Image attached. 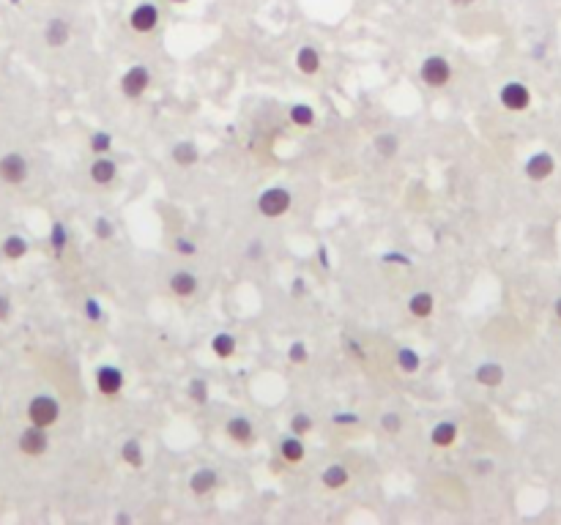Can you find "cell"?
Instances as JSON below:
<instances>
[{
    "label": "cell",
    "instance_id": "8fae6325",
    "mask_svg": "<svg viewBox=\"0 0 561 525\" xmlns=\"http://www.w3.org/2000/svg\"><path fill=\"white\" fill-rule=\"evenodd\" d=\"M225 435H227V440H233L238 446H252L255 443V424H252L250 416L236 413V416H230L225 422Z\"/></svg>",
    "mask_w": 561,
    "mask_h": 525
},
{
    "label": "cell",
    "instance_id": "f6af8a7d",
    "mask_svg": "<svg viewBox=\"0 0 561 525\" xmlns=\"http://www.w3.org/2000/svg\"><path fill=\"white\" fill-rule=\"evenodd\" d=\"M452 6H457V8H466V6H471V3H476V0H449Z\"/></svg>",
    "mask_w": 561,
    "mask_h": 525
},
{
    "label": "cell",
    "instance_id": "2e32d148",
    "mask_svg": "<svg viewBox=\"0 0 561 525\" xmlns=\"http://www.w3.org/2000/svg\"><path fill=\"white\" fill-rule=\"evenodd\" d=\"M474 381L485 389H498L507 381V369L498 361H482L474 369Z\"/></svg>",
    "mask_w": 561,
    "mask_h": 525
},
{
    "label": "cell",
    "instance_id": "e0dca14e",
    "mask_svg": "<svg viewBox=\"0 0 561 525\" xmlns=\"http://www.w3.org/2000/svg\"><path fill=\"white\" fill-rule=\"evenodd\" d=\"M69 39H72V25H69L66 19L55 17V19H49V22L44 25V44H47L49 49H60V47H66Z\"/></svg>",
    "mask_w": 561,
    "mask_h": 525
},
{
    "label": "cell",
    "instance_id": "60d3db41",
    "mask_svg": "<svg viewBox=\"0 0 561 525\" xmlns=\"http://www.w3.org/2000/svg\"><path fill=\"white\" fill-rule=\"evenodd\" d=\"M11 317V299L0 293V323H6Z\"/></svg>",
    "mask_w": 561,
    "mask_h": 525
},
{
    "label": "cell",
    "instance_id": "f546056e",
    "mask_svg": "<svg viewBox=\"0 0 561 525\" xmlns=\"http://www.w3.org/2000/svg\"><path fill=\"white\" fill-rule=\"evenodd\" d=\"M186 397H189V402H195V405H206V402L211 399V386H209V381H206V378H192L189 386H186Z\"/></svg>",
    "mask_w": 561,
    "mask_h": 525
},
{
    "label": "cell",
    "instance_id": "9a60e30c",
    "mask_svg": "<svg viewBox=\"0 0 561 525\" xmlns=\"http://www.w3.org/2000/svg\"><path fill=\"white\" fill-rule=\"evenodd\" d=\"M277 449H279V457H282V462H288V465H299V462H304V457H307V446H304V438L293 435L291 430H288L285 435L279 438Z\"/></svg>",
    "mask_w": 561,
    "mask_h": 525
},
{
    "label": "cell",
    "instance_id": "bcb514c9",
    "mask_svg": "<svg viewBox=\"0 0 561 525\" xmlns=\"http://www.w3.org/2000/svg\"><path fill=\"white\" fill-rule=\"evenodd\" d=\"M115 523H131V515H127V512H121V515H115Z\"/></svg>",
    "mask_w": 561,
    "mask_h": 525
},
{
    "label": "cell",
    "instance_id": "44dd1931",
    "mask_svg": "<svg viewBox=\"0 0 561 525\" xmlns=\"http://www.w3.org/2000/svg\"><path fill=\"white\" fill-rule=\"evenodd\" d=\"M320 52L312 47V44H304L299 47V52H296V69L302 72L304 77H312V74H318L320 72Z\"/></svg>",
    "mask_w": 561,
    "mask_h": 525
},
{
    "label": "cell",
    "instance_id": "ac0fdd59",
    "mask_svg": "<svg viewBox=\"0 0 561 525\" xmlns=\"http://www.w3.org/2000/svg\"><path fill=\"white\" fill-rule=\"evenodd\" d=\"M170 162L181 170H189V167H195L200 162V151H197V145L192 140H178L170 148Z\"/></svg>",
    "mask_w": 561,
    "mask_h": 525
},
{
    "label": "cell",
    "instance_id": "d590c367",
    "mask_svg": "<svg viewBox=\"0 0 561 525\" xmlns=\"http://www.w3.org/2000/svg\"><path fill=\"white\" fill-rule=\"evenodd\" d=\"M93 235L99 241H113L115 238V222L110 217H96L93 222Z\"/></svg>",
    "mask_w": 561,
    "mask_h": 525
},
{
    "label": "cell",
    "instance_id": "ab89813d",
    "mask_svg": "<svg viewBox=\"0 0 561 525\" xmlns=\"http://www.w3.org/2000/svg\"><path fill=\"white\" fill-rule=\"evenodd\" d=\"M263 255H266V244H263V238H252L250 247H247V258H250L252 262H258Z\"/></svg>",
    "mask_w": 561,
    "mask_h": 525
},
{
    "label": "cell",
    "instance_id": "3957f363",
    "mask_svg": "<svg viewBox=\"0 0 561 525\" xmlns=\"http://www.w3.org/2000/svg\"><path fill=\"white\" fill-rule=\"evenodd\" d=\"M151 83H154L151 69H148L145 63H134V66H129V69L121 74L118 88H121V96H124V99H131V101H134V99H140V96L148 93Z\"/></svg>",
    "mask_w": 561,
    "mask_h": 525
},
{
    "label": "cell",
    "instance_id": "e575fe53",
    "mask_svg": "<svg viewBox=\"0 0 561 525\" xmlns=\"http://www.w3.org/2000/svg\"><path fill=\"white\" fill-rule=\"evenodd\" d=\"M381 430H384L389 438H397L403 433V416H400L397 410H387V413L381 416Z\"/></svg>",
    "mask_w": 561,
    "mask_h": 525
},
{
    "label": "cell",
    "instance_id": "b9f144b4",
    "mask_svg": "<svg viewBox=\"0 0 561 525\" xmlns=\"http://www.w3.org/2000/svg\"><path fill=\"white\" fill-rule=\"evenodd\" d=\"M291 293H293V299H302V296H307V282H304L302 276H296V279H293Z\"/></svg>",
    "mask_w": 561,
    "mask_h": 525
},
{
    "label": "cell",
    "instance_id": "7402d4cb",
    "mask_svg": "<svg viewBox=\"0 0 561 525\" xmlns=\"http://www.w3.org/2000/svg\"><path fill=\"white\" fill-rule=\"evenodd\" d=\"M408 312H411V317H416V320L432 317V312H435V296H432L430 290L414 293V296L408 299Z\"/></svg>",
    "mask_w": 561,
    "mask_h": 525
},
{
    "label": "cell",
    "instance_id": "8992f818",
    "mask_svg": "<svg viewBox=\"0 0 561 525\" xmlns=\"http://www.w3.org/2000/svg\"><path fill=\"white\" fill-rule=\"evenodd\" d=\"M124 386H127V375H124L121 367L101 364L96 369V392L101 394L104 399H118L124 394Z\"/></svg>",
    "mask_w": 561,
    "mask_h": 525
},
{
    "label": "cell",
    "instance_id": "d6986e66",
    "mask_svg": "<svg viewBox=\"0 0 561 525\" xmlns=\"http://www.w3.org/2000/svg\"><path fill=\"white\" fill-rule=\"evenodd\" d=\"M457 438H460V427L455 422H449V419L438 422L430 430V443L435 449H452L457 443Z\"/></svg>",
    "mask_w": 561,
    "mask_h": 525
},
{
    "label": "cell",
    "instance_id": "ee69618b",
    "mask_svg": "<svg viewBox=\"0 0 561 525\" xmlns=\"http://www.w3.org/2000/svg\"><path fill=\"white\" fill-rule=\"evenodd\" d=\"M348 348H350V353H353L356 358H364V350H361V345H359L356 340H348Z\"/></svg>",
    "mask_w": 561,
    "mask_h": 525
},
{
    "label": "cell",
    "instance_id": "4fadbf2b",
    "mask_svg": "<svg viewBox=\"0 0 561 525\" xmlns=\"http://www.w3.org/2000/svg\"><path fill=\"white\" fill-rule=\"evenodd\" d=\"M168 290L173 293L175 299H192V296H197V290H200V279L192 274V271H173L170 276H168Z\"/></svg>",
    "mask_w": 561,
    "mask_h": 525
},
{
    "label": "cell",
    "instance_id": "74e56055",
    "mask_svg": "<svg viewBox=\"0 0 561 525\" xmlns=\"http://www.w3.org/2000/svg\"><path fill=\"white\" fill-rule=\"evenodd\" d=\"M332 424H337V427H353V424H359V416H356V413H348V410H337V413H332Z\"/></svg>",
    "mask_w": 561,
    "mask_h": 525
},
{
    "label": "cell",
    "instance_id": "277c9868",
    "mask_svg": "<svg viewBox=\"0 0 561 525\" xmlns=\"http://www.w3.org/2000/svg\"><path fill=\"white\" fill-rule=\"evenodd\" d=\"M452 74L455 69L444 55H428L419 66V77L428 88H446L452 83Z\"/></svg>",
    "mask_w": 561,
    "mask_h": 525
},
{
    "label": "cell",
    "instance_id": "ffe728a7",
    "mask_svg": "<svg viewBox=\"0 0 561 525\" xmlns=\"http://www.w3.org/2000/svg\"><path fill=\"white\" fill-rule=\"evenodd\" d=\"M320 484L326 487V490H345L348 484H350V471H348L345 465H340V462H334V465H326L323 471H320Z\"/></svg>",
    "mask_w": 561,
    "mask_h": 525
},
{
    "label": "cell",
    "instance_id": "c3c4849f",
    "mask_svg": "<svg viewBox=\"0 0 561 525\" xmlns=\"http://www.w3.org/2000/svg\"><path fill=\"white\" fill-rule=\"evenodd\" d=\"M170 3H175V6H186L189 0H170Z\"/></svg>",
    "mask_w": 561,
    "mask_h": 525
},
{
    "label": "cell",
    "instance_id": "7a4b0ae2",
    "mask_svg": "<svg viewBox=\"0 0 561 525\" xmlns=\"http://www.w3.org/2000/svg\"><path fill=\"white\" fill-rule=\"evenodd\" d=\"M28 424H36V427H44L49 430L52 424H58L60 419V402L52 397V394H36L31 402H28Z\"/></svg>",
    "mask_w": 561,
    "mask_h": 525
},
{
    "label": "cell",
    "instance_id": "6da1fadb",
    "mask_svg": "<svg viewBox=\"0 0 561 525\" xmlns=\"http://www.w3.org/2000/svg\"><path fill=\"white\" fill-rule=\"evenodd\" d=\"M293 206V194L288 186H266L255 200V208L263 219H279L285 217Z\"/></svg>",
    "mask_w": 561,
    "mask_h": 525
},
{
    "label": "cell",
    "instance_id": "484cf974",
    "mask_svg": "<svg viewBox=\"0 0 561 525\" xmlns=\"http://www.w3.org/2000/svg\"><path fill=\"white\" fill-rule=\"evenodd\" d=\"M121 460L134 468V471H140L143 465H145V451H143V443L137 440V438H127L124 443H121Z\"/></svg>",
    "mask_w": 561,
    "mask_h": 525
},
{
    "label": "cell",
    "instance_id": "d4e9b609",
    "mask_svg": "<svg viewBox=\"0 0 561 525\" xmlns=\"http://www.w3.org/2000/svg\"><path fill=\"white\" fill-rule=\"evenodd\" d=\"M236 350H238V340H236L230 331H216L214 337H211V353H214L219 361L233 358Z\"/></svg>",
    "mask_w": 561,
    "mask_h": 525
},
{
    "label": "cell",
    "instance_id": "681fc988",
    "mask_svg": "<svg viewBox=\"0 0 561 525\" xmlns=\"http://www.w3.org/2000/svg\"><path fill=\"white\" fill-rule=\"evenodd\" d=\"M11 3H14V6H19V3H22V0H11Z\"/></svg>",
    "mask_w": 561,
    "mask_h": 525
},
{
    "label": "cell",
    "instance_id": "1f68e13d",
    "mask_svg": "<svg viewBox=\"0 0 561 525\" xmlns=\"http://www.w3.org/2000/svg\"><path fill=\"white\" fill-rule=\"evenodd\" d=\"M312 430H315V419H312L307 410H296V413L291 416V433H293V435L307 438Z\"/></svg>",
    "mask_w": 561,
    "mask_h": 525
},
{
    "label": "cell",
    "instance_id": "7c38bea8",
    "mask_svg": "<svg viewBox=\"0 0 561 525\" xmlns=\"http://www.w3.org/2000/svg\"><path fill=\"white\" fill-rule=\"evenodd\" d=\"M222 484V474L214 471V468H197L192 476H189V492L195 498H209L211 492L219 490Z\"/></svg>",
    "mask_w": 561,
    "mask_h": 525
},
{
    "label": "cell",
    "instance_id": "ba28073f",
    "mask_svg": "<svg viewBox=\"0 0 561 525\" xmlns=\"http://www.w3.org/2000/svg\"><path fill=\"white\" fill-rule=\"evenodd\" d=\"M17 449L25 454V457H44L47 449H49V435L44 427H36V424H28L19 438H17Z\"/></svg>",
    "mask_w": 561,
    "mask_h": 525
},
{
    "label": "cell",
    "instance_id": "9c48e42d",
    "mask_svg": "<svg viewBox=\"0 0 561 525\" xmlns=\"http://www.w3.org/2000/svg\"><path fill=\"white\" fill-rule=\"evenodd\" d=\"M553 173H556V159H553L551 151H537V153H531V156L526 159V165H523V175H526L531 183H542V181H548Z\"/></svg>",
    "mask_w": 561,
    "mask_h": 525
},
{
    "label": "cell",
    "instance_id": "52a82bcc",
    "mask_svg": "<svg viewBox=\"0 0 561 525\" xmlns=\"http://www.w3.org/2000/svg\"><path fill=\"white\" fill-rule=\"evenodd\" d=\"M31 175V165L25 159V153L19 151H8L0 156V181L8 186H22Z\"/></svg>",
    "mask_w": 561,
    "mask_h": 525
},
{
    "label": "cell",
    "instance_id": "30bf717a",
    "mask_svg": "<svg viewBox=\"0 0 561 525\" xmlns=\"http://www.w3.org/2000/svg\"><path fill=\"white\" fill-rule=\"evenodd\" d=\"M159 25V8L156 3H137L129 14V28L134 33H154Z\"/></svg>",
    "mask_w": 561,
    "mask_h": 525
},
{
    "label": "cell",
    "instance_id": "d6a6232c",
    "mask_svg": "<svg viewBox=\"0 0 561 525\" xmlns=\"http://www.w3.org/2000/svg\"><path fill=\"white\" fill-rule=\"evenodd\" d=\"M83 315H86L88 323H104V317H107L104 306H101V301L96 296H88L86 301H83Z\"/></svg>",
    "mask_w": 561,
    "mask_h": 525
},
{
    "label": "cell",
    "instance_id": "5bb4252c",
    "mask_svg": "<svg viewBox=\"0 0 561 525\" xmlns=\"http://www.w3.org/2000/svg\"><path fill=\"white\" fill-rule=\"evenodd\" d=\"M88 175H90V181L96 186H110L118 178V165H115V159H110V153L107 156H96L90 162V167H88Z\"/></svg>",
    "mask_w": 561,
    "mask_h": 525
},
{
    "label": "cell",
    "instance_id": "4316f807",
    "mask_svg": "<svg viewBox=\"0 0 561 525\" xmlns=\"http://www.w3.org/2000/svg\"><path fill=\"white\" fill-rule=\"evenodd\" d=\"M373 148H375V153L381 159H394L400 153V137L394 131H381V134H375Z\"/></svg>",
    "mask_w": 561,
    "mask_h": 525
},
{
    "label": "cell",
    "instance_id": "836d02e7",
    "mask_svg": "<svg viewBox=\"0 0 561 525\" xmlns=\"http://www.w3.org/2000/svg\"><path fill=\"white\" fill-rule=\"evenodd\" d=\"M288 361H291L293 367H304V364L309 361V345H307L304 340L291 342V345H288Z\"/></svg>",
    "mask_w": 561,
    "mask_h": 525
},
{
    "label": "cell",
    "instance_id": "cb8c5ba5",
    "mask_svg": "<svg viewBox=\"0 0 561 525\" xmlns=\"http://www.w3.org/2000/svg\"><path fill=\"white\" fill-rule=\"evenodd\" d=\"M28 249H31V244H28V238L19 235V233L6 235L3 244H0V252H3L6 260H22V258L28 255Z\"/></svg>",
    "mask_w": 561,
    "mask_h": 525
},
{
    "label": "cell",
    "instance_id": "4dcf8cb0",
    "mask_svg": "<svg viewBox=\"0 0 561 525\" xmlns=\"http://www.w3.org/2000/svg\"><path fill=\"white\" fill-rule=\"evenodd\" d=\"M88 148L93 156H107L113 151V134L110 131H93L88 137Z\"/></svg>",
    "mask_w": 561,
    "mask_h": 525
},
{
    "label": "cell",
    "instance_id": "8d00e7d4",
    "mask_svg": "<svg viewBox=\"0 0 561 525\" xmlns=\"http://www.w3.org/2000/svg\"><path fill=\"white\" fill-rule=\"evenodd\" d=\"M173 249H175V255H181V258H195V255H197V244H195L189 235L173 238Z\"/></svg>",
    "mask_w": 561,
    "mask_h": 525
},
{
    "label": "cell",
    "instance_id": "7bdbcfd3",
    "mask_svg": "<svg viewBox=\"0 0 561 525\" xmlns=\"http://www.w3.org/2000/svg\"><path fill=\"white\" fill-rule=\"evenodd\" d=\"M318 265H320L323 271H329V268H332V262H329V249H326L323 244L318 247Z\"/></svg>",
    "mask_w": 561,
    "mask_h": 525
},
{
    "label": "cell",
    "instance_id": "603a6c76",
    "mask_svg": "<svg viewBox=\"0 0 561 525\" xmlns=\"http://www.w3.org/2000/svg\"><path fill=\"white\" fill-rule=\"evenodd\" d=\"M394 361H397V369L403 375H416L422 369V356H419V350H414L411 345H400Z\"/></svg>",
    "mask_w": 561,
    "mask_h": 525
},
{
    "label": "cell",
    "instance_id": "f35d334b",
    "mask_svg": "<svg viewBox=\"0 0 561 525\" xmlns=\"http://www.w3.org/2000/svg\"><path fill=\"white\" fill-rule=\"evenodd\" d=\"M471 471H474L476 476H487V474H493V460H490V457H476L474 462H471Z\"/></svg>",
    "mask_w": 561,
    "mask_h": 525
},
{
    "label": "cell",
    "instance_id": "f1b7e54d",
    "mask_svg": "<svg viewBox=\"0 0 561 525\" xmlns=\"http://www.w3.org/2000/svg\"><path fill=\"white\" fill-rule=\"evenodd\" d=\"M49 247H52V255H55V258H63V252H66V247H69V227H66L60 219H55L52 227H49Z\"/></svg>",
    "mask_w": 561,
    "mask_h": 525
},
{
    "label": "cell",
    "instance_id": "5b68a950",
    "mask_svg": "<svg viewBox=\"0 0 561 525\" xmlns=\"http://www.w3.org/2000/svg\"><path fill=\"white\" fill-rule=\"evenodd\" d=\"M498 101H501V107L507 112H526L531 107L534 96H531V88L526 85V83L510 80V83H504V85L498 88Z\"/></svg>",
    "mask_w": 561,
    "mask_h": 525
},
{
    "label": "cell",
    "instance_id": "7dc6e473",
    "mask_svg": "<svg viewBox=\"0 0 561 525\" xmlns=\"http://www.w3.org/2000/svg\"><path fill=\"white\" fill-rule=\"evenodd\" d=\"M553 312H556V317L561 320V296L556 299V301H553Z\"/></svg>",
    "mask_w": 561,
    "mask_h": 525
},
{
    "label": "cell",
    "instance_id": "83f0119b",
    "mask_svg": "<svg viewBox=\"0 0 561 525\" xmlns=\"http://www.w3.org/2000/svg\"><path fill=\"white\" fill-rule=\"evenodd\" d=\"M288 118H291V124L296 126V129H309V126H315V107L312 104H291V110H288Z\"/></svg>",
    "mask_w": 561,
    "mask_h": 525
}]
</instances>
